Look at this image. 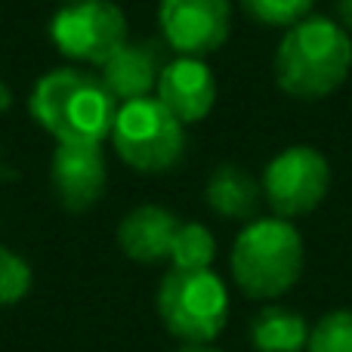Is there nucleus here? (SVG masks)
Masks as SVG:
<instances>
[{"mask_svg":"<svg viewBox=\"0 0 352 352\" xmlns=\"http://www.w3.org/2000/svg\"><path fill=\"white\" fill-rule=\"evenodd\" d=\"M275 84L294 99L316 102L340 90L352 72V41L340 22L309 16L285 31L275 50Z\"/></svg>","mask_w":352,"mask_h":352,"instance_id":"obj_1","label":"nucleus"},{"mask_svg":"<svg viewBox=\"0 0 352 352\" xmlns=\"http://www.w3.org/2000/svg\"><path fill=\"white\" fill-rule=\"evenodd\" d=\"M28 109L56 142L80 146H102L118 115V102L102 80L78 68H53L43 74L28 96Z\"/></svg>","mask_w":352,"mask_h":352,"instance_id":"obj_2","label":"nucleus"},{"mask_svg":"<svg viewBox=\"0 0 352 352\" xmlns=\"http://www.w3.org/2000/svg\"><path fill=\"white\" fill-rule=\"evenodd\" d=\"M303 235L291 219L256 217L238 232L232 244V281L250 300L275 303L303 275Z\"/></svg>","mask_w":352,"mask_h":352,"instance_id":"obj_3","label":"nucleus"},{"mask_svg":"<svg viewBox=\"0 0 352 352\" xmlns=\"http://www.w3.org/2000/svg\"><path fill=\"white\" fill-rule=\"evenodd\" d=\"M155 303L164 328L182 343H213L229 322V287L213 269H170Z\"/></svg>","mask_w":352,"mask_h":352,"instance_id":"obj_4","label":"nucleus"},{"mask_svg":"<svg viewBox=\"0 0 352 352\" xmlns=\"http://www.w3.org/2000/svg\"><path fill=\"white\" fill-rule=\"evenodd\" d=\"M109 136L118 158L136 173H167L186 155V127L152 96L118 105Z\"/></svg>","mask_w":352,"mask_h":352,"instance_id":"obj_5","label":"nucleus"},{"mask_svg":"<svg viewBox=\"0 0 352 352\" xmlns=\"http://www.w3.org/2000/svg\"><path fill=\"white\" fill-rule=\"evenodd\" d=\"M50 37L65 59L105 65L127 43V19L111 0H74L50 19Z\"/></svg>","mask_w":352,"mask_h":352,"instance_id":"obj_6","label":"nucleus"},{"mask_svg":"<svg viewBox=\"0 0 352 352\" xmlns=\"http://www.w3.org/2000/svg\"><path fill=\"white\" fill-rule=\"evenodd\" d=\"M263 201L281 219H297L312 213L331 188V164L318 148L291 146L266 164L260 179Z\"/></svg>","mask_w":352,"mask_h":352,"instance_id":"obj_7","label":"nucleus"},{"mask_svg":"<svg viewBox=\"0 0 352 352\" xmlns=\"http://www.w3.org/2000/svg\"><path fill=\"white\" fill-rule=\"evenodd\" d=\"M158 22L164 43L179 56L217 53L232 34V3L229 0H161Z\"/></svg>","mask_w":352,"mask_h":352,"instance_id":"obj_8","label":"nucleus"},{"mask_svg":"<svg viewBox=\"0 0 352 352\" xmlns=\"http://www.w3.org/2000/svg\"><path fill=\"white\" fill-rule=\"evenodd\" d=\"M50 182L65 210L84 213L102 198L109 182L102 146H80V142H56L50 161Z\"/></svg>","mask_w":352,"mask_h":352,"instance_id":"obj_9","label":"nucleus"},{"mask_svg":"<svg viewBox=\"0 0 352 352\" xmlns=\"http://www.w3.org/2000/svg\"><path fill=\"white\" fill-rule=\"evenodd\" d=\"M155 99L182 124H201L213 111L217 102V78L204 59L195 56H176L167 62L155 87Z\"/></svg>","mask_w":352,"mask_h":352,"instance_id":"obj_10","label":"nucleus"},{"mask_svg":"<svg viewBox=\"0 0 352 352\" xmlns=\"http://www.w3.org/2000/svg\"><path fill=\"white\" fill-rule=\"evenodd\" d=\"M164 65L167 62L161 59V47L155 41H127L121 50L111 53V59L105 65H99L102 68L99 80L115 96L118 105L136 102V99H148L155 93Z\"/></svg>","mask_w":352,"mask_h":352,"instance_id":"obj_11","label":"nucleus"},{"mask_svg":"<svg viewBox=\"0 0 352 352\" xmlns=\"http://www.w3.org/2000/svg\"><path fill=\"white\" fill-rule=\"evenodd\" d=\"M179 219L161 204H140L118 223V248L142 266L170 260V244Z\"/></svg>","mask_w":352,"mask_h":352,"instance_id":"obj_12","label":"nucleus"},{"mask_svg":"<svg viewBox=\"0 0 352 352\" xmlns=\"http://www.w3.org/2000/svg\"><path fill=\"white\" fill-rule=\"evenodd\" d=\"M204 198L213 213L226 219H256L263 201V188L244 167L238 164H219L210 173L204 188Z\"/></svg>","mask_w":352,"mask_h":352,"instance_id":"obj_13","label":"nucleus"},{"mask_svg":"<svg viewBox=\"0 0 352 352\" xmlns=\"http://www.w3.org/2000/svg\"><path fill=\"white\" fill-rule=\"evenodd\" d=\"M312 324L285 303H269L250 318V346L256 352H303Z\"/></svg>","mask_w":352,"mask_h":352,"instance_id":"obj_14","label":"nucleus"},{"mask_svg":"<svg viewBox=\"0 0 352 352\" xmlns=\"http://www.w3.org/2000/svg\"><path fill=\"white\" fill-rule=\"evenodd\" d=\"M217 260V238L201 223H179L170 244V269H210Z\"/></svg>","mask_w":352,"mask_h":352,"instance_id":"obj_15","label":"nucleus"},{"mask_svg":"<svg viewBox=\"0 0 352 352\" xmlns=\"http://www.w3.org/2000/svg\"><path fill=\"white\" fill-rule=\"evenodd\" d=\"M316 0H241V10L263 28H294L303 19H309V10Z\"/></svg>","mask_w":352,"mask_h":352,"instance_id":"obj_16","label":"nucleus"},{"mask_svg":"<svg viewBox=\"0 0 352 352\" xmlns=\"http://www.w3.org/2000/svg\"><path fill=\"white\" fill-rule=\"evenodd\" d=\"M306 352H352V309L324 312L309 328Z\"/></svg>","mask_w":352,"mask_h":352,"instance_id":"obj_17","label":"nucleus"},{"mask_svg":"<svg viewBox=\"0 0 352 352\" xmlns=\"http://www.w3.org/2000/svg\"><path fill=\"white\" fill-rule=\"evenodd\" d=\"M31 285H34L31 263L25 260L19 250L0 244V309L22 303V300L28 297Z\"/></svg>","mask_w":352,"mask_h":352,"instance_id":"obj_18","label":"nucleus"},{"mask_svg":"<svg viewBox=\"0 0 352 352\" xmlns=\"http://www.w3.org/2000/svg\"><path fill=\"white\" fill-rule=\"evenodd\" d=\"M337 19L346 31H352V0H337Z\"/></svg>","mask_w":352,"mask_h":352,"instance_id":"obj_19","label":"nucleus"},{"mask_svg":"<svg viewBox=\"0 0 352 352\" xmlns=\"http://www.w3.org/2000/svg\"><path fill=\"white\" fill-rule=\"evenodd\" d=\"M176 352H219V349L210 346V343H182Z\"/></svg>","mask_w":352,"mask_h":352,"instance_id":"obj_20","label":"nucleus"},{"mask_svg":"<svg viewBox=\"0 0 352 352\" xmlns=\"http://www.w3.org/2000/svg\"><path fill=\"white\" fill-rule=\"evenodd\" d=\"M10 90H6V87H0V109H10Z\"/></svg>","mask_w":352,"mask_h":352,"instance_id":"obj_21","label":"nucleus"},{"mask_svg":"<svg viewBox=\"0 0 352 352\" xmlns=\"http://www.w3.org/2000/svg\"><path fill=\"white\" fill-rule=\"evenodd\" d=\"M59 3H74V0H59Z\"/></svg>","mask_w":352,"mask_h":352,"instance_id":"obj_22","label":"nucleus"}]
</instances>
